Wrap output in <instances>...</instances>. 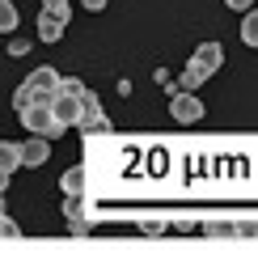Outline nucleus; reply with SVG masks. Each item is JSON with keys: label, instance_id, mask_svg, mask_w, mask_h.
Masks as SVG:
<instances>
[{"label": "nucleus", "instance_id": "16", "mask_svg": "<svg viewBox=\"0 0 258 254\" xmlns=\"http://www.w3.org/2000/svg\"><path fill=\"white\" fill-rule=\"evenodd\" d=\"M140 229L148 237H157V233H165V216H140Z\"/></svg>", "mask_w": 258, "mask_h": 254}, {"label": "nucleus", "instance_id": "7", "mask_svg": "<svg viewBox=\"0 0 258 254\" xmlns=\"http://www.w3.org/2000/svg\"><path fill=\"white\" fill-rule=\"evenodd\" d=\"M47 157H51L47 136H34V140H26V144H21V165L38 169V165H47Z\"/></svg>", "mask_w": 258, "mask_h": 254}, {"label": "nucleus", "instance_id": "17", "mask_svg": "<svg viewBox=\"0 0 258 254\" xmlns=\"http://www.w3.org/2000/svg\"><path fill=\"white\" fill-rule=\"evenodd\" d=\"M30 102H34V89H30V85L21 81V85H17V93H13V106L21 110V106H30Z\"/></svg>", "mask_w": 258, "mask_h": 254}, {"label": "nucleus", "instance_id": "12", "mask_svg": "<svg viewBox=\"0 0 258 254\" xmlns=\"http://www.w3.org/2000/svg\"><path fill=\"white\" fill-rule=\"evenodd\" d=\"M21 165V144H13V140H0V169H13Z\"/></svg>", "mask_w": 258, "mask_h": 254}, {"label": "nucleus", "instance_id": "21", "mask_svg": "<svg viewBox=\"0 0 258 254\" xmlns=\"http://www.w3.org/2000/svg\"><path fill=\"white\" fill-rule=\"evenodd\" d=\"M26 51H30V38H13V42H9V55H26Z\"/></svg>", "mask_w": 258, "mask_h": 254}, {"label": "nucleus", "instance_id": "19", "mask_svg": "<svg viewBox=\"0 0 258 254\" xmlns=\"http://www.w3.org/2000/svg\"><path fill=\"white\" fill-rule=\"evenodd\" d=\"M59 93H77V98H81V93H85V85H81L77 77H63V85H59Z\"/></svg>", "mask_w": 258, "mask_h": 254}, {"label": "nucleus", "instance_id": "3", "mask_svg": "<svg viewBox=\"0 0 258 254\" xmlns=\"http://www.w3.org/2000/svg\"><path fill=\"white\" fill-rule=\"evenodd\" d=\"M81 132H106V114H102V102H98V93L93 89H85L81 93Z\"/></svg>", "mask_w": 258, "mask_h": 254}, {"label": "nucleus", "instance_id": "20", "mask_svg": "<svg viewBox=\"0 0 258 254\" xmlns=\"http://www.w3.org/2000/svg\"><path fill=\"white\" fill-rule=\"evenodd\" d=\"M42 9H51V13H59V17H68V13H72L68 0H42Z\"/></svg>", "mask_w": 258, "mask_h": 254}, {"label": "nucleus", "instance_id": "11", "mask_svg": "<svg viewBox=\"0 0 258 254\" xmlns=\"http://www.w3.org/2000/svg\"><path fill=\"white\" fill-rule=\"evenodd\" d=\"M203 81H208V72H203V68H199V64H195V59H190V64H186V68H182V72H178V89H199V85H203Z\"/></svg>", "mask_w": 258, "mask_h": 254}, {"label": "nucleus", "instance_id": "5", "mask_svg": "<svg viewBox=\"0 0 258 254\" xmlns=\"http://www.w3.org/2000/svg\"><path fill=\"white\" fill-rule=\"evenodd\" d=\"M51 110H55V119L63 127H77L81 123V98H77V93H55V98H51Z\"/></svg>", "mask_w": 258, "mask_h": 254}, {"label": "nucleus", "instance_id": "1", "mask_svg": "<svg viewBox=\"0 0 258 254\" xmlns=\"http://www.w3.org/2000/svg\"><path fill=\"white\" fill-rule=\"evenodd\" d=\"M17 114H21V127H26L30 136H47L51 140V136L63 132V123L55 119V110H51V98H34L30 106H21Z\"/></svg>", "mask_w": 258, "mask_h": 254}, {"label": "nucleus", "instance_id": "23", "mask_svg": "<svg viewBox=\"0 0 258 254\" xmlns=\"http://www.w3.org/2000/svg\"><path fill=\"white\" fill-rule=\"evenodd\" d=\"M81 5L89 9V13H102V9H106V0H81Z\"/></svg>", "mask_w": 258, "mask_h": 254}, {"label": "nucleus", "instance_id": "6", "mask_svg": "<svg viewBox=\"0 0 258 254\" xmlns=\"http://www.w3.org/2000/svg\"><path fill=\"white\" fill-rule=\"evenodd\" d=\"M190 59H195L199 68H203V72L212 77V72H220V64H224V47H220V42H199V47H195V55H190Z\"/></svg>", "mask_w": 258, "mask_h": 254}, {"label": "nucleus", "instance_id": "4", "mask_svg": "<svg viewBox=\"0 0 258 254\" xmlns=\"http://www.w3.org/2000/svg\"><path fill=\"white\" fill-rule=\"evenodd\" d=\"M26 85L34 89V98H55L59 85H63V77H59L55 68H34V72L26 77Z\"/></svg>", "mask_w": 258, "mask_h": 254}, {"label": "nucleus", "instance_id": "15", "mask_svg": "<svg viewBox=\"0 0 258 254\" xmlns=\"http://www.w3.org/2000/svg\"><path fill=\"white\" fill-rule=\"evenodd\" d=\"M89 225H93V220L85 216V212H72V216H68V233H72V237H85V233H89Z\"/></svg>", "mask_w": 258, "mask_h": 254}, {"label": "nucleus", "instance_id": "18", "mask_svg": "<svg viewBox=\"0 0 258 254\" xmlns=\"http://www.w3.org/2000/svg\"><path fill=\"white\" fill-rule=\"evenodd\" d=\"M0 237H21V229H17V220H9L5 212H0Z\"/></svg>", "mask_w": 258, "mask_h": 254}, {"label": "nucleus", "instance_id": "8", "mask_svg": "<svg viewBox=\"0 0 258 254\" xmlns=\"http://www.w3.org/2000/svg\"><path fill=\"white\" fill-rule=\"evenodd\" d=\"M63 26H68V17L51 13V9H42V13H38V38L42 42H59L63 38Z\"/></svg>", "mask_w": 258, "mask_h": 254}, {"label": "nucleus", "instance_id": "2", "mask_svg": "<svg viewBox=\"0 0 258 254\" xmlns=\"http://www.w3.org/2000/svg\"><path fill=\"white\" fill-rule=\"evenodd\" d=\"M169 114H174V123H199L203 102L195 98V89H174L169 93Z\"/></svg>", "mask_w": 258, "mask_h": 254}, {"label": "nucleus", "instance_id": "13", "mask_svg": "<svg viewBox=\"0 0 258 254\" xmlns=\"http://www.w3.org/2000/svg\"><path fill=\"white\" fill-rule=\"evenodd\" d=\"M59 190H63V195H81V190H85V165L68 169V174L59 178Z\"/></svg>", "mask_w": 258, "mask_h": 254}, {"label": "nucleus", "instance_id": "9", "mask_svg": "<svg viewBox=\"0 0 258 254\" xmlns=\"http://www.w3.org/2000/svg\"><path fill=\"white\" fill-rule=\"evenodd\" d=\"M203 233H208L212 241H237V237H241V229L229 225V220H208V225H203Z\"/></svg>", "mask_w": 258, "mask_h": 254}, {"label": "nucleus", "instance_id": "14", "mask_svg": "<svg viewBox=\"0 0 258 254\" xmlns=\"http://www.w3.org/2000/svg\"><path fill=\"white\" fill-rule=\"evenodd\" d=\"M241 42H245V47H258V9H245V17H241Z\"/></svg>", "mask_w": 258, "mask_h": 254}, {"label": "nucleus", "instance_id": "10", "mask_svg": "<svg viewBox=\"0 0 258 254\" xmlns=\"http://www.w3.org/2000/svg\"><path fill=\"white\" fill-rule=\"evenodd\" d=\"M17 26H21V9H17V0H0V34H13Z\"/></svg>", "mask_w": 258, "mask_h": 254}, {"label": "nucleus", "instance_id": "22", "mask_svg": "<svg viewBox=\"0 0 258 254\" xmlns=\"http://www.w3.org/2000/svg\"><path fill=\"white\" fill-rule=\"evenodd\" d=\"M229 9H237V13H245V9H254V0H224Z\"/></svg>", "mask_w": 258, "mask_h": 254}, {"label": "nucleus", "instance_id": "24", "mask_svg": "<svg viewBox=\"0 0 258 254\" xmlns=\"http://www.w3.org/2000/svg\"><path fill=\"white\" fill-rule=\"evenodd\" d=\"M9 178H13V174H9V169H0V195H5V186H9Z\"/></svg>", "mask_w": 258, "mask_h": 254}]
</instances>
